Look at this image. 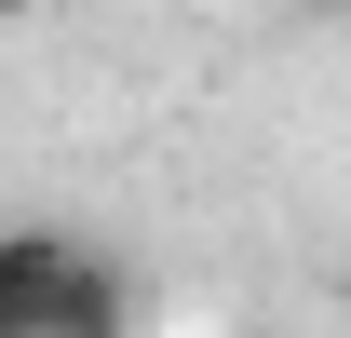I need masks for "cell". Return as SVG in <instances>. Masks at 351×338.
<instances>
[{
  "label": "cell",
  "instance_id": "cell-1",
  "mask_svg": "<svg viewBox=\"0 0 351 338\" xmlns=\"http://www.w3.org/2000/svg\"><path fill=\"white\" fill-rule=\"evenodd\" d=\"M0 338H135V271L68 216H0Z\"/></svg>",
  "mask_w": 351,
  "mask_h": 338
},
{
  "label": "cell",
  "instance_id": "cell-2",
  "mask_svg": "<svg viewBox=\"0 0 351 338\" xmlns=\"http://www.w3.org/2000/svg\"><path fill=\"white\" fill-rule=\"evenodd\" d=\"M27 14H54V0H0V27H27Z\"/></svg>",
  "mask_w": 351,
  "mask_h": 338
},
{
  "label": "cell",
  "instance_id": "cell-3",
  "mask_svg": "<svg viewBox=\"0 0 351 338\" xmlns=\"http://www.w3.org/2000/svg\"><path fill=\"white\" fill-rule=\"evenodd\" d=\"M338 297H351V271H338Z\"/></svg>",
  "mask_w": 351,
  "mask_h": 338
}]
</instances>
